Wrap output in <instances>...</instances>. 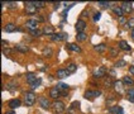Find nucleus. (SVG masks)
I'll use <instances>...</instances> for the list:
<instances>
[{
    "instance_id": "1",
    "label": "nucleus",
    "mask_w": 134,
    "mask_h": 114,
    "mask_svg": "<svg viewBox=\"0 0 134 114\" xmlns=\"http://www.w3.org/2000/svg\"><path fill=\"white\" fill-rule=\"evenodd\" d=\"M34 101H36V95H34V93H33V91L25 93V95H24V104L27 106H32L34 104Z\"/></svg>"
},
{
    "instance_id": "2",
    "label": "nucleus",
    "mask_w": 134,
    "mask_h": 114,
    "mask_svg": "<svg viewBox=\"0 0 134 114\" xmlns=\"http://www.w3.org/2000/svg\"><path fill=\"white\" fill-rule=\"evenodd\" d=\"M52 108H53V112H54V113H57V114L65 112V104H63L62 101H58V100H56V101L53 103Z\"/></svg>"
},
{
    "instance_id": "3",
    "label": "nucleus",
    "mask_w": 134,
    "mask_h": 114,
    "mask_svg": "<svg viewBox=\"0 0 134 114\" xmlns=\"http://www.w3.org/2000/svg\"><path fill=\"white\" fill-rule=\"evenodd\" d=\"M105 74H106V67H105V66H99V67L94 71L92 76H94L95 79H100V77H104Z\"/></svg>"
},
{
    "instance_id": "4",
    "label": "nucleus",
    "mask_w": 134,
    "mask_h": 114,
    "mask_svg": "<svg viewBox=\"0 0 134 114\" xmlns=\"http://www.w3.org/2000/svg\"><path fill=\"white\" fill-rule=\"evenodd\" d=\"M25 27L29 30H37L38 29V20L37 19H28L25 23Z\"/></svg>"
},
{
    "instance_id": "5",
    "label": "nucleus",
    "mask_w": 134,
    "mask_h": 114,
    "mask_svg": "<svg viewBox=\"0 0 134 114\" xmlns=\"http://www.w3.org/2000/svg\"><path fill=\"white\" fill-rule=\"evenodd\" d=\"M86 22L83 20V19H79L77 22H76V30H77V33H82L85 28H86Z\"/></svg>"
},
{
    "instance_id": "6",
    "label": "nucleus",
    "mask_w": 134,
    "mask_h": 114,
    "mask_svg": "<svg viewBox=\"0 0 134 114\" xmlns=\"http://www.w3.org/2000/svg\"><path fill=\"white\" fill-rule=\"evenodd\" d=\"M25 10H27V13H29V14H34V13L37 12V8L34 7L33 1H27V3H25Z\"/></svg>"
},
{
    "instance_id": "7",
    "label": "nucleus",
    "mask_w": 134,
    "mask_h": 114,
    "mask_svg": "<svg viewBox=\"0 0 134 114\" xmlns=\"http://www.w3.org/2000/svg\"><path fill=\"white\" fill-rule=\"evenodd\" d=\"M8 105L12 108V110H14L15 108H19V106L22 105V101H20L19 99H12V100H9Z\"/></svg>"
},
{
    "instance_id": "8",
    "label": "nucleus",
    "mask_w": 134,
    "mask_h": 114,
    "mask_svg": "<svg viewBox=\"0 0 134 114\" xmlns=\"http://www.w3.org/2000/svg\"><path fill=\"white\" fill-rule=\"evenodd\" d=\"M61 95V90L58 89V86H53L51 91H49V96L52 99H57Z\"/></svg>"
},
{
    "instance_id": "9",
    "label": "nucleus",
    "mask_w": 134,
    "mask_h": 114,
    "mask_svg": "<svg viewBox=\"0 0 134 114\" xmlns=\"http://www.w3.org/2000/svg\"><path fill=\"white\" fill-rule=\"evenodd\" d=\"M39 105L42 106L43 109H48L51 105V103H49V100L47 98H44V96H42V98H39Z\"/></svg>"
},
{
    "instance_id": "10",
    "label": "nucleus",
    "mask_w": 134,
    "mask_h": 114,
    "mask_svg": "<svg viewBox=\"0 0 134 114\" xmlns=\"http://www.w3.org/2000/svg\"><path fill=\"white\" fill-rule=\"evenodd\" d=\"M120 8L123 9V12L124 13H132L133 12V8H132V3H121V5H120Z\"/></svg>"
},
{
    "instance_id": "11",
    "label": "nucleus",
    "mask_w": 134,
    "mask_h": 114,
    "mask_svg": "<svg viewBox=\"0 0 134 114\" xmlns=\"http://www.w3.org/2000/svg\"><path fill=\"white\" fill-rule=\"evenodd\" d=\"M109 113H114V114H123L124 113V110H123V108L119 105H114V106H110L109 108Z\"/></svg>"
},
{
    "instance_id": "12",
    "label": "nucleus",
    "mask_w": 134,
    "mask_h": 114,
    "mask_svg": "<svg viewBox=\"0 0 134 114\" xmlns=\"http://www.w3.org/2000/svg\"><path fill=\"white\" fill-rule=\"evenodd\" d=\"M68 75H70V74L67 72V70H63V68L57 70V72H56V76H57L58 79H65V77H67Z\"/></svg>"
},
{
    "instance_id": "13",
    "label": "nucleus",
    "mask_w": 134,
    "mask_h": 114,
    "mask_svg": "<svg viewBox=\"0 0 134 114\" xmlns=\"http://www.w3.org/2000/svg\"><path fill=\"white\" fill-rule=\"evenodd\" d=\"M120 50H123V51H130V46L128 45L127 41H120L119 43H118Z\"/></svg>"
},
{
    "instance_id": "14",
    "label": "nucleus",
    "mask_w": 134,
    "mask_h": 114,
    "mask_svg": "<svg viewBox=\"0 0 134 114\" xmlns=\"http://www.w3.org/2000/svg\"><path fill=\"white\" fill-rule=\"evenodd\" d=\"M25 77H27V81H28L30 85H32V84H34L36 81H37V76L34 75L33 72H29V74H27V76H25Z\"/></svg>"
},
{
    "instance_id": "15",
    "label": "nucleus",
    "mask_w": 134,
    "mask_h": 114,
    "mask_svg": "<svg viewBox=\"0 0 134 114\" xmlns=\"http://www.w3.org/2000/svg\"><path fill=\"white\" fill-rule=\"evenodd\" d=\"M67 48H68L70 51H72V52H81L80 46L75 45V43H70V45H67Z\"/></svg>"
},
{
    "instance_id": "16",
    "label": "nucleus",
    "mask_w": 134,
    "mask_h": 114,
    "mask_svg": "<svg viewBox=\"0 0 134 114\" xmlns=\"http://www.w3.org/2000/svg\"><path fill=\"white\" fill-rule=\"evenodd\" d=\"M113 12H114V14L118 15L119 18H121V17H124V12H123V9L120 7H114V9H113Z\"/></svg>"
},
{
    "instance_id": "17",
    "label": "nucleus",
    "mask_w": 134,
    "mask_h": 114,
    "mask_svg": "<svg viewBox=\"0 0 134 114\" xmlns=\"http://www.w3.org/2000/svg\"><path fill=\"white\" fill-rule=\"evenodd\" d=\"M15 50L19 51V52H22V53H27L29 48H28L27 46H24V45H16L15 46Z\"/></svg>"
},
{
    "instance_id": "18",
    "label": "nucleus",
    "mask_w": 134,
    "mask_h": 114,
    "mask_svg": "<svg viewBox=\"0 0 134 114\" xmlns=\"http://www.w3.org/2000/svg\"><path fill=\"white\" fill-rule=\"evenodd\" d=\"M42 33H43V34H47V36L53 34L52 27H49V25H44V27H43V29H42Z\"/></svg>"
},
{
    "instance_id": "19",
    "label": "nucleus",
    "mask_w": 134,
    "mask_h": 114,
    "mask_svg": "<svg viewBox=\"0 0 134 114\" xmlns=\"http://www.w3.org/2000/svg\"><path fill=\"white\" fill-rule=\"evenodd\" d=\"M123 84L132 86V85H134V80L132 77H129V76H124V77H123Z\"/></svg>"
},
{
    "instance_id": "20",
    "label": "nucleus",
    "mask_w": 134,
    "mask_h": 114,
    "mask_svg": "<svg viewBox=\"0 0 134 114\" xmlns=\"http://www.w3.org/2000/svg\"><path fill=\"white\" fill-rule=\"evenodd\" d=\"M15 29H16V27H15V24H13V23H8L7 25L4 27L5 32H14Z\"/></svg>"
},
{
    "instance_id": "21",
    "label": "nucleus",
    "mask_w": 134,
    "mask_h": 114,
    "mask_svg": "<svg viewBox=\"0 0 134 114\" xmlns=\"http://www.w3.org/2000/svg\"><path fill=\"white\" fill-rule=\"evenodd\" d=\"M66 70H67L68 74H72V72H75V71L77 70V66H76V63H68Z\"/></svg>"
},
{
    "instance_id": "22",
    "label": "nucleus",
    "mask_w": 134,
    "mask_h": 114,
    "mask_svg": "<svg viewBox=\"0 0 134 114\" xmlns=\"http://www.w3.org/2000/svg\"><path fill=\"white\" fill-rule=\"evenodd\" d=\"M86 38H87V34H86L85 32H82V33H77V36H76V39H77L79 42H83Z\"/></svg>"
},
{
    "instance_id": "23",
    "label": "nucleus",
    "mask_w": 134,
    "mask_h": 114,
    "mask_svg": "<svg viewBox=\"0 0 134 114\" xmlns=\"http://www.w3.org/2000/svg\"><path fill=\"white\" fill-rule=\"evenodd\" d=\"M49 37H51V39H52L53 42H58V41H61V39H62V34H58V33H53V34H51Z\"/></svg>"
},
{
    "instance_id": "24",
    "label": "nucleus",
    "mask_w": 134,
    "mask_h": 114,
    "mask_svg": "<svg viewBox=\"0 0 134 114\" xmlns=\"http://www.w3.org/2000/svg\"><path fill=\"white\" fill-rule=\"evenodd\" d=\"M127 94H128V99H129V101L134 103V89H129V90L127 91Z\"/></svg>"
},
{
    "instance_id": "25",
    "label": "nucleus",
    "mask_w": 134,
    "mask_h": 114,
    "mask_svg": "<svg viewBox=\"0 0 134 114\" xmlns=\"http://www.w3.org/2000/svg\"><path fill=\"white\" fill-rule=\"evenodd\" d=\"M43 56H46V57L52 56V50H51V47H44V48H43Z\"/></svg>"
},
{
    "instance_id": "26",
    "label": "nucleus",
    "mask_w": 134,
    "mask_h": 114,
    "mask_svg": "<svg viewBox=\"0 0 134 114\" xmlns=\"http://www.w3.org/2000/svg\"><path fill=\"white\" fill-rule=\"evenodd\" d=\"M85 98L86 99H94L95 98V91L87 90L86 93H85Z\"/></svg>"
},
{
    "instance_id": "27",
    "label": "nucleus",
    "mask_w": 134,
    "mask_h": 114,
    "mask_svg": "<svg viewBox=\"0 0 134 114\" xmlns=\"http://www.w3.org/2000/svg\"><path fill=\"white\" fill-rule=\"evenodd\" d=\"M105 50H106V46L105 45H97V46H95V51H97V52H104Z\"/></svg>"
},
{
    "instance_id": "28",
    "label": "nucleus",
    "mask_w": 134,
    "mask_h": 114,
    "mask_svg": "<svg viewBox=\"0 0 134 114\" xmlns=\"http://www.w3.org/2000/svg\"><path fill=\"white\" fill-rule=\"evenodd\" d=\"M33 4H34V7L37 8V9H41V8H44L46 3L44 1H33Z\"/></svg>"
},
{
    "instance_id": "29",
    "label": "nucleus",
    "mask_w": 134,
    "mask_h": 114,
    "mask_svg": "<svg viewBox=\"0 0 134 114\" xmlns=\"http://www.w3.org/2000/svg\"><path fill=\"white\" fill-rule=\"evenodd\" d=\"M104 85L106 86V88H110V86H114V83L111 81L110 77H108V79H105L104 80Z\"/></svg>"
},
{
    "instance_id": "30",
    "label": "nucleus",
    "mask_w": 134,
    "mask_h": 114,
    "mask_svg": "<svg viewBox=\"0 0 134 114\" xmlns=\"http://www.w3.org/2000/svg\"><path fill=\"white\" fill-rule=\"evenodd\" d=\"M1 5H7L8 8L14 9V8H16V3H14V1H9V3H1Z\"/></svg>"
},
{
    "instance_id": "31",
    "label": "nucleus",
    "mask_w": 134,
    "mask_h": 114,
    "mask_svg": "<svg viewBox=\"0 0 134 114\" xmlns=\"http://www.w3.org/2000/svg\"><path fill=\"white\" fill-rule=\"evenodd\" d=\"M57 86H58V89H60V90L61 89H62V90H68V88H70V86H68L67 84H65V83H60Z\"/></svg>"
},
{
    "instance_id": "32",
    "label": "nucleus",
    "mask_w": 134,
    "mask_h": 114,
    "mask_svg": "<svg viewBox=\"0 0 134 114\" xmlns=\"http://www.w3.org/2000/svg\"><path fill=\"white\" fill-rule=\"evenodd\" d=\"M115 66H116V67H124V66H127V62L124 60H120L115 63Z\"/></svg>"
},
{
    "instance_id": "33",
    "label": "nucleus",
    "mask_w": 134,
    "mask_h": 114,
    "mask_svg": "<svg viewBox=\"0 0 134 114\" xmlns=\"http://www.w3.org/2000/svg\"><path fill=\"white\" fill-rule=\"evenodd\" d=\"M30 34H32V36H33V37H39V36H41V34H42V32H41V30H30Z\"/></svg>"
},
{
    "instance_id": "34",
    "label": "nucleus",
    "mask_w": 134,
    "mask_h": 114,
    "mask_svg": "<svg viewBox=\"0 0 134 114\" xmlns=\"http://www.w3.org/2000/svg\"><path fill=\"white\" fill-rule=\"evenodd\" d=\"M97 5H100V7H103V8H109L110 3H108V1H99Z\"/></svg>"
},
{
    "instance_id": "35",
    "label": "nucleus",
    "mask_w": 134,
    "mask_h": 114,
    "mask_svg": "<svg viewBox=\"0 0 134 114\" xmlns=\"http://www.w3.org/2000/svg\"><path fill=\"white\" fill-rule=\"evenodd\" d=\"M127 25H128V27H130V28H133V29H134V18H132V19H129V20H128Z\"/></svg>"
},
{
    "instance_id": "36",
    "label": "nucleus",
    "mask_w": 134,
    "mask_h": 114,
    "mask_svg": "<svg viewBox=\"0 0 134 114\" xmlns=\"http://www.w3.org/2000/svg\"><path fill=\"white\" fill-rule=\"evenodd\" d=\"M114 88H115L116 90H120V88H121V83H120V81H115V83H114Z\"/></svg>"
},
{
    "instance_id": "37",
    "label": "nucleus",
    "mask_w": 134,
    "mask_h": 114,
    "mask_svg": "<svg viewBox=\"0 0 134 114\" xmlns=\"http://www.w3.org/2000/svg\"><path fill=\"white\" fill-rule=\"evenodd\" d=\"M39 84H41V80L38 79V80H37V81H36V83H34V84H32V89L34 90L36 88H38V86H39Z\"/></svg>"
},
{
    "instance_id": "38",
    "label": "nucleus",
    "mask_w": 134,
    "mask_h": 114,
    "mask_svg": "<svg viewBox=\"0 0 134 114\" xmlns=\"http://www.w3.org/2000/svg\"><path fill=\"white\" fill-rule=\"evenodd\" d=\"M110 55H111L113 57H114V56H118V50H115V48H110Z\"/></svg>"
},
{
    "instance_id": "39",
    "label": "nucleus",
    "mask_w": 134,
    "mask_h": 114,
    "mask_svg": "<svg viewBox=\"0 0 134 114\" xmlns=\"http://www.w3.org/2000/svg\"><path fill=\"white\" fill-rule=\"evenodd\" d=\"M100 18H101V13H95V14H94V20H95V22H97Z\"/></svg>"
},
{
    "instance_id": "40",
    "label": "nucleus",
    "mask_w": 134,
    "mask_h": 114,
    "mask_svg": "<svg viewBox=\"0 0 134 114\" xmlns=\"http://www.w3.org/2000/svg\"><path fill=\"white\" fill-rule=\"evenodd\" d=\"M119 23L120 24H125V23H128V20L125 19V17H121V18H119Z\"/></svg>"
},
{
    "instance_id": "41",
    "label": "nucleus",
    "mask_w": 134,
    "mask_h": 114,
    "mask_svg": "<svg viewBox=\"0 0 134 114\" xmlns=\"http://www.w3.org/2000/svg\"><path fill=\"white\" fill-rule=\"evenodd\" d=\"M8 86H9V89H10V90H14V89H16V86H15L14 83H10Z\"/></svg>"
},
{
    "instance_id": "42",
    "label": "nucleus",
    "mask_w": 134,
    "mask_h": 114,
    "mask_svg": "<svg viewBox=\"0 0 134 114\" xmlns=\"http://www.w3.org/2000/svg\"><path fill=\"white\" fill-rule=\"evenodd\" d=\"M3 53H4V55H9V53H12V50H9V48H4V50H3Z\"/></svg>"
},
{
    "instance_id": "43",
    "label": "nucleus",
    "mask_w": 134,
    "mask_h": 114,
    "mask_svg": "<svg viewBox=\"0 0 134 114\" xmlns=\"http://www.w3.org/2000/svg\"><path fill=\"white\" fill-rule=\"evenodd\" d=\"M129 72H130L132 75H134V65H132V66L129 67Z\"/></svg>"
},
{
    "instance_id": "44",
    "label": "nucleus",
    "mask_w": 134,
    "mask_h": 114,
    "mask_svg": "<svg viewBox=\"0 0 134 114\" xmlns=\"http://www.w3.org/2000/svg\"><path fill=\"white\" fill-rule=\"evenodd\" d=\"M61 34H62V39H67V38H68V34H67V33H61Z\"/></svg>"
},
{
    "instance_id": "45",
    "label": "nucleus",
    "mask_w": 134,
    "mask_h": 114,
    "mask_svg": "<svg viewBox=\"0 0 134 114\" xmlns=\"http://www.w3.org/2000/svg\"><path fill=\"white\" fill-rule=\"evenodd\" d=\"M1 43H3V46H4V47H7V46H8V42L5 41V39H3V41H1Z\"/></svg>"
},
{
    "instance_id": "46",
    "label": "nucleus",
    "mask_w": 134,
    "mask_h": 114,
    "mask_svg": "<svg viewBox=\"0 0 134 114\" xmlns=\"http://www.w3.org/2000/svg\"><path fill=\"white\" fill-rule=\"evenodd\" d=\"M4 114H15V112L14 110H8V112H5Z\"/></svg>"
},
{
    "instance_id": "47",
    "label": "nucleus",
    "mask_w": 134,
    "mask_h": 114,
    "mask_svg": "<svg viewBox=\"0 0 134 114\" xmlns=\"http://www.w3.org/2000/svg\"><path fill=\"white\" fill-rule=\"evenodd\" d=\"M61 94H62L63 96H67V90H63V91H61Z\"/></svg>"
},
{
    "instance_id": "48",
    "label": "nucleus",
    "mask_w": 134,
    "mask_h": 114,
    "mask_svg": "<svg viewBox=\"0 0 134 114\" xmlns=\"http://www.w3.org/2000/svg\"><path fill=\"white\" fill-rule=\"evenodd\" d=\"M132 37H133V39H134V29L132 30Z\"/></svg>"
}]
</instances>
